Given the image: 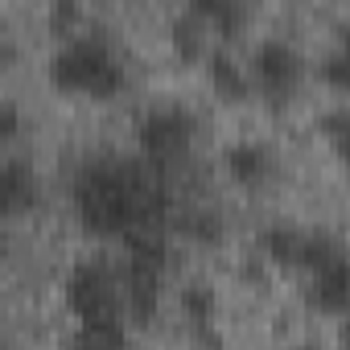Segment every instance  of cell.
Returning a JSON list of instances; mask_svg holds the SVG:
<instances>
[{
	"mask_svg": "<svg viewBox=\"0 0 350 350\" xmlns=\"http://www.w3.org/2000/svg\"><path fill=\"white\" fill-rule=\"evenodd\" d=\"M17 124H21L17 99H0V140H13L17 136Z\"/></svg>",
	"mask_w": 350,
	"mask_h": 350,
	"instance_id": "obj_18",
	"label": "cell"
},
{
	"mask_svg": "<svg viewBox=\"0 0 350 350\" xmlns=\"http://www.w3.org/2000/svg\"><path fill=\"white\" fill-rule=\"evenodd\" d=\"M70 350H124V325H79Z\"/></svg>",
	"mask_w": 350,
	"mask_h": 350,
	"instance_id": "obj_14",
	"label": "cell"
},
{
	"mask_svg": "<svg viewBox=\"0 0 350 350\" xmlns=\"http://www.w3.org/2000/svg\"><path fill=\"white\" fill-rule=\"evenodd\" d=\"M301 272H309V305L321 313L350 309V256L329 231H309L301 252Z\"/></svg>",
	"mask_w": 350,
	"mask_h": 350,
	"instance_id": "obj_4",
	"label": "cell"
},
{
	"mask_svg": "<svg viewBox=\"0 0 350 350\" xmlns=\"http://www.w3.org/2000/svg\"><path fill=\"white\" fill-rule=\"evenodd\" d=\"M169 42H173V50H178V58H186V62L211 58V21L198 17L186 5L178 17H173V25H169Z\"/></svg>",
	"mask_w": 350,
	"mask_h": 350,
	"instance_id": "obj_9",
	"label": "cell"
},
{
	"mask_svg": "<svg viewBox=\"0 0 350 350\" xmlns=\"http://www.w3.org/2000/svg\"><path fill=\"white\" fill-rule=\"evenodd\" d=\"M321 79L329 83V87H338V91H350V54H325V62H321Z\"/></svg>",
	"mask_w": 350,
	"mask_h": 350,
	"instance_id": "obj_17",
	"label": "cell"
},
{
	"mask_svg": "<svg viewBox=\"0 0 350 350\" xmlns=\"http://www.w3.org/2000/svg\"><path fill=\"white\" fill-rule=\"evenodd\" d=\"M342 54H350V25L342 29Z\"/></svg>",
	"mask_w": 350,
	"mask_h": 350,
	"instance_id": "obj_20",
	"label": "cell"
},
{
	"mask_svg": "<svg viewBox=\"0 0 350 350\" xmlns=\"http://www.w3.org/2000/svg\"><path fill=\"white\" fill-rule=\"evenodd\" d=\"M50 83L70 95L111 99L124 87V66L103 33H75L50 54Z\"/></svg>",
	"mask_w": 350,
	"mask_h": 350,
	"instance_id": "obj_2",
	"label": "cell"
},
{
	"mask_svg": "<svg viewBox=\"0 0 350 350\" xmlns=\"http://www.w3.org/2000/svg\"><path fill=\"white\" fill-rule=\"evenodd\" d=\"M66 305L79 325H124V280L107 268V260H79L66 276Z\"/></svg>",
	"mask_w": 350,
	"mask_h": 350,
	"instance_id": "obj_3",
	"label": "cell"
},
{
	"mask_svg": "<svg viewBox=\"0 0 350 350\" xmlns=\"http://www.w3.org/2000/svg\"><path fill=\"white\" fill-rule=\"evenodd\" d=\"M186 227H190V235L215 239V219H211V215H194V219H186Z\"/></svg>",
	"mask_w": 350,
	"mask_h": 350,
	"instance_id": "obj_19",
	"label": "cell"
},
{
	"mask_svg": "<svg viewBox=\"0 0 350 350\" xmlns=\"http://www.w3.org/2000/svg\"><path fill=\"white\" fill-rule=\"evenodd\" d=\"M136 144H140V157L148 169H165L173 161H182L194 144V120L186 107L178 103H165V107H152L140 128H136Z\"/></svg>",
	"mask_w": 350,
	"mask_h": 350,
	"instance_id": "obj_5",
	"label": "cell"
},
{
	"mask_svg": "<svg viewBox=\"0 0 350 350\" xmlns=\"http://www.w3.org/2000/svg\"><path fill=\"white\" fill-rule=\"evenodd\" d=\"M342 342H346V350H350V317H346V325H342Z\"/></svg>",
	"mask_w": 350,
	"mask_h": 350,
	"instance_id": "obj_22",
	"label": "cell"
},
{
	"mask_svg": "<svg viewBox=\"0 0 350 350\" xmlns=\"http://www.w3.org/2000/svg\"><path fill=\"white\" fill-rule=\"evenodd\" d=\"M223 169L239 186H260L272 173V148L260 144V140H235V144L223 148Z\"/></svg>",
	"mask_w": 350,
	"mask_h": 350,
	"instance_id": "obj_7",
	"label": "cell"
},
{
	"mask_svg": "<svg viewBox=\"0 0 350 350\" xmlns=\"http://www.w3.org/2000/svg\"><path fill=\"white\" fill-rule=\"evenodd\" d=\"M79 5H75V0H54V5H50V29L66 42V38H75V25H79Z\"/></svg>",
	"mask_w": 350,
	"mask_h": 350,
	"instance_id": "obj_16",
	"label": "cell"
},
{
	"mask_svg": "<svg viewBox=\"0 0 350 350\" xmlns=\"http://www.w3.org/2000/svg\"><path fill=\"white\" fill-rule=\"evenodd\" d=\"M317 132L329 140L342 165H350V107H325L317 116Z\"/></svg>",
	"mask_w": 350,
	"mask_h": 350,
	"instance_id": "obj_12",
	"label": "cell"
},
{
	"mask_svg": "<svg viewBox=\"0 0 350 350\" xmlns=\"http://www.w3.org/2000/svg\"><path fill=\"white\" fill-rule=\"evenodd\" d=\"M293 350H321V346H317V342H297Z\"/></svg>",
	"mask_w": 350,
	"mask_h": 350,
	"instance_id": "obj_21",
	"label": "cell"
},
{
	"mask_svg": "<svg viewBox=\"0 0 350 350\" xmlns=\"http://www.w3.org/2000/svg\"><path fill=\"white\" fill-rule=\"evenodd\" d=\"M247 70H252V83H256L260 91H268V95H288V91L301 83L305 62H301V54H297L288 42L264 38V42H256Z\"/></svg>",
	"mask_w": 350,
	"mask_h": 350,
	"instance_id": "obj_6",
	"label": "cell"
},
{
	"mask_svg": "<svg viewBox=\"0 0 350 350\" xmlns=\"http://www.w3.org/2000/svg\"><path fill=\"white\" fill-rule=\"evenodd\" d=\"M198 17H206L215 29L223 33H235L243 21H247V5H239V0H194L190 5Z\"/></svg>",
	"mask_w": 350,
	"mask_h": 350,
	"instance_id": "obj_13",
	"label": "cell"
},
{
	"mask_svg": "<svg viewBox=\"0 0 350 350\" xmlns=\"http://www.w3.org/2000/svg\"><path fill=\"white\" fill-rule=\"evenodd\" d=\"M33 198H38L33 173L25 169V161L9 157L5 165H0V211H5V215H17V211H25Z\"/></svg>",
	"mask_w": 350,
	"mask_h": 350,
	"instance_id": "obj_10",
	"label": "cell"
},
{
	"mask_svg": "<svg viewBox=\"0 0 350 350\" xmlns=\"http://www.w3.org/2000/svg\"><path fill=\"white\" fill-rule=\"evenodd\" d=\"M182 309H186L190 325H211V317H215V288L211 284H186L182 288Z\"/></svg>",
	"mask_w": 350,
	"mask_h": 350,
	"instance_id": "obj_15",
	"label": "cell"
},
{
	"mask_svg": "<svg viewBox=\"0 0 350 350\" xmlns=\"http://www.w3.org/2000/svg\"><path fill=\"white\" fill-rule=\"evenodd\" d=\"M206 75H211V87L223 95V99H247L252 95V70L231 54V50H223V46H215L211 50V58H206Z\"/></svg>",
	"mask_w": 350,
	"mask_h": 350,
	"instance_id": "obj_8",
	"label": "cell"
},
{
	"mask_svg": "<svg viewBox=\"0 0 350 350\" xmlns=\"http://www.w3.org/2000/svg\"><path fill=\"white\" fill-rule=\"evenodd\" d=\"M75 211L95 235H132L152 227L161 211V186L132 161H87L75 182Z\"/></svg>",
	"mask_w": 350,
	"mask_h": 350,
	"instance_id": "obj_1",
	"label": "cell"
},
{
	"mask_svg": "<svg viewBox=\"0 0 350 350\" xmlns=\"http://www.w3.org/2000/svg\"><path fill=\"white\" fill-rule=\"evenodd\" d=\"M305 227H293V223H268L260 231V247L272 264L280 268H297L301 264V252H305Z\"/></svg>",
	"mask_w": 350,
	"mask_h": 350,
	"instance_id": "obj_11",
	"label": "cell"
}]
</instances>
